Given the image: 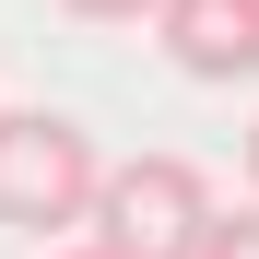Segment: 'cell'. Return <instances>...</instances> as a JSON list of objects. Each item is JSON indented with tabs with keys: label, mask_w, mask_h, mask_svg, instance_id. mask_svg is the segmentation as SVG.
I'll list each match as a JSON object with an SVG mask.
<instances>
[{
	"label": "cell",
	"mask_w": 259,
	"mask_h": 259,
	"mask_svg": "<svg viewBox=\"0 0 259 259\" xmlns=\"http://www.w3.org/2000/svg\"><path fill=\"white\" fill-rule=\"evenodd\" d=\"M71 12H82V24H153L165 0H71Z\"/></svg>",
	"instance_id": "5"
},
{
	"label": "cell",
	"mask_w": 259,
	"mask_h": 259,
	"mask_svg": "<svg viewBox=\"0 0 259 259\" xmlns=\"http://www.w3.org/2000/svg\"><path fill=\"white\" fill-rule=\"evenodd\" d=\"M59 259H106V247H59Z\"/></svg>",
	"instance_id": "7"
},
{
	"label": "cell",
	"mask_w": 259,
	"mask_h": 259,
	"mask_svg": "<svg viewBox=\"0 0 259 259\" xmlns=\"http://www.w3.org/2000/svg\"><path fill=\"white\" fill-rule=\"evenodd\" d=\"M106 189V165H95V130L59 118V106H0V224H24V236H59L82 224Z\"/></svg>",
	"instance_id": "2"
},
{
	"label": "cell",
	"mask_w": 259,
	"mask_h": 259,
	"mask_svg": "<svg viewBox=\"0 0 259 259\" xmlns=\"http://www.w3.org/2000/svg\"><path fill=\"white\" fill-rule=\"evenodd\" d=\"M153 24L189 82H259V0H165Z\"/></svg>",
	"instance_id": "3"
},
{
	"label": "cell",
	"mask_w": 259,
	"mask_h": 259,
	"mask_svg": "<svg viewBox=\"0 0 259 259\" xmlns=\"http://www.w3.org/2000/svg\"><path fill=\"white\" fill-rule=\"evenodd\" d=\"M200 259H259V200H247V212H212V236H200Z\"/></svg>",
	"instance_id": "4"
},
{
	"label": "cell",
	"mask_w": 259,
	"mask_h": 259,
	"mask_svg": "<svg viewBox=\"0 0 259 259\" xmlns=\"http://www.w3.org/2000/svg\"><path fill=\"white\" fill-rule=\"evenodd\" d=\"M247 177H259V130H247Z\"/></svg>",
	"instance_id": "6"
},
{
	"label": "cell",
	"mask_w": 259,
	"mask_h": 259,
	"mask_svg": "<svg viewBox=\"0 0 259 259\" xmlns=\"http://www.w3.org/2000/svg\"><path fill=\"white\" fill-rule=\"evenodd\" d=\"M212 177L189 153H130V165H106V189H95V212H82V247H106V259H200V236H212Z\"/></svg>",
	"instance_id": "1"
}]
</instances>
